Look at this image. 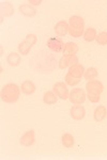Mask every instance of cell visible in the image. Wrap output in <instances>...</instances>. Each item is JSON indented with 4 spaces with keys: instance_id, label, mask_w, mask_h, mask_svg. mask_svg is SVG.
Returning a JSON list of instances; mask_svg holds the SVG:
<instances>
[{
    "instance_id": "cell-11",
    "label": "cell",
    "mask_w": 107,
    "mask_h": 160,
    "mask_svg": "<svg viewBox=\"0 0 107 160\" xmlns=\"http://www.w3.org/2000/svg\"><path fill=\"white\" fill-rule=\"evenodd\" d=\"M85 71L86 69H85V68H83V64L76 63V64H74V65L70 66L67 74H70L72 77H74V78L80 79L83 76V74H85Z\"/></svg>"
},
{
    "instance_id": "cell-22",
    "label": "cell",
    "mask_w": 107,
    "mask_h": 160,
    "mask_svg": "<svg viewBox=\"0 0 107 160\" xmlns=\"http://www.w3.org/2000/svg\"><path fill=\"white\" fill-rule=\"evenodd\" d=\"M83 77H85L86 80L90 81V80H94L96 77H98V71L94 68H89L85 71V74H83Z\"/></svg>"
},
{
    "instance_id": "cell-7",
    "label": "cell",
    "mask_w": 107,
    "mask_h": 160,
    "mask_svg": "<svg viewBox=\"0 0 107 160\" xmlns=\"http://www.w3.org/2000/svg\"><path fill=\"white\" fill-rule=\"evenodd\" d=\"M78 63V57L76 55H63L59 60V68L64 69L67 68Z\"/></svg>"
},
{
    "instance_id": "cell-10",
    "label": "cell",
    "mask_w": 107,
    "mask_h": 160,
    "mask_svg": "<svg viewBox=\"0 0 107 160\" xmlns=\"http://www.w3.org/2000/svg\"><path fill=\"white\" fill-rule=\"evenodd\" d=\"M71 118L75 121H82L86 115V109L82 105H75L73 106L70 110Z\"/></svg>"
},
{
    "instance_id": "cell-17",
    "label": "cell",
    "mask_w": 107,
    "mask_h": 160,
    "mask_svg": "<svg viewBox=\"0 0 107 160\" xmlns=\"http://www.w3.org/2000/svg\"><path fill=\"white\" fill-rule=\"evenodd\" d=\"M58 96L55 94V92L51 91H46L43 95V102L46 105H55L57 102Z\"/></svg>"
},
{
    "instance_id": "cell-19",
    "label": "cell",
    "mask_w": 107,
    "mask_h": 160,
    "mask_svg": "<svg viewBox=\"0 0 107 160\" xmlns=\"http://www.w3.org/2000/svg\"><path fill=\"white\" fill-rule=\"evenodd\" d=\"M14 14V8L10 2H2L1 3V15L6 17H10Z\"/></svg>"
},
{
    "instance_id": "cell-18",
    "label": "cell",
    "mask_w": 107,
    "mask_h": 160,
    "mask_svg": "<svg viewBox=\"0 0 107 160\" xmlns=\"http://www.w3.org/2000/svg\"><path fill=\"white\" fill-rule=\"evenodd\" d=\"M20 60H22V59H20V56L16 52H11L7 58L8 64H9L10 66H12V68H16V66L19 65Z\"/></svg>"
},
{
    "instance_id": "cell-16",
    "label": "cell",
    "mask_w": 107,
    "mask_h": 160,
    "mask_svg": "<svg viewBox=\"0 0 107 160\" xmlns=\"http://www.w3.org/2000/svg\"><path fill=\"white\" fill-rule=\"evenodd\" d=\"M61 142H62V145H63L66 148H71L75 144V139L71 133L66 132L61 137Z\"/></svg>"
},
{
    "instance_id": "cell-9",
    "label": "cell",
    "mask_w": 107,
    "mask_h": 160,
    "mask_svg": "<svg viewBox=\"0 0 107 160\" xmlns=\"http://www.w3.org/2000/svg\"><path fill=\"white\" fill-rule=\"evenodd\" d=\"M20 144L25 148H29V146L33 145L35 142V130L30 129V130H27L24 135L22 136L20 138Z\"/></svg>"
},
{
    "instance_id": "cell-12",
    "label": "cell",
    "mask_w": 107,
    "mask_h": 160,
    "mask_svg": "<svg viewBox=\"0 0 107 160\" xmlns=\"http://www.w3.org/2000/svg\"><path fill=\"white\" fill-rule=\"evenodd\" d=\"M69 32V22H67L66 20H60L55 26V33L58 37L63 38L66 37Z\"/></svg>"
},
{
    "instance_id": "cell-2",
    "label": "cell",
    "mask_w": 107,
    "mask_h": 160,
    "mask_svg": "<svg viewBox=\"0 0 107 160\" xmlns=\"http://www.w3.org/2000/svg\"><path fill=\"white\" fill-rule=\"evenodd\" d=\"M20 96V88L15 83H7L1 89V99L7 104H14Z\"/></svg>"
},
{
    "instance_id": "cell-15",
    "label": "cell",
    "mask_w": 107,
    "mask_h": 160,
    "mask_svg": "<svg viewBox=\"0 0 107 160\" xmlns=\"http://www.w3.org/2000/svg\"><path fill=\"white\" fill-rule=\"evenodd\" d=\"M18 9H19V12L22 13L23 15H25V16L32 17L36 15V10L32 6H30V4H27V3L20 4Z\"/></svg>"
},
{
    "instance_id": "cell-8",
    "label": "cell",
    "mask_w": 107,
    "mask_h": 160,
    "mask_svg": "<svg viewBox=\"0 0 107 160\" xmlns=\"http://www.w3.org/2000/svg\"><path fill=\"white\" fill-rule=\"evenodd\" d=\"M54 92L60 99L66 100L69 98L70 92L67 90V87L64 82H57L54 84Z\"/></svg>"
},
{
    "instance_id": "cell-14",
    "label": "cell",
    "mask_w": 107,
    "mask_h": 160,
    "mask_svg": "<svg viewBox=\"0 0 107 160\" xmlns=\"http://www.w3.org/2000/svg\"><path fill=\"white\" fill-rule=\"evenodd\" d=\"M35 84L33 83L31 80H25L22 83V87H20V90L24 93L25 95H31L35 92Z\"/></svg>"
},
{
    "instance_id": "cell-5",
    "label": "cell",
    "mask_w": 107,
    "mask_h": 160,
    "mask_svg": "<svg viewBox=\"0 0 107 160\" xmlns=\"http://www.w3.org/2000/svg\"><path fill=\"white\" fill-rule=\"evenodd\" d=\"M86 98H87V94H86L85 90L80 89V88L73 89L70 92L69 99L73 105H82L85 102Z\"/></svg>"
},
{
    "instance_id": "cell-25",
    "label": "cell",
    "mask_w": 107,
    "mask_h": 160,
    "mask_svg": "<svg viewBox=\"0 0 107 160\" xmlns=\"http://www.w3.org/2000/svg\"><path fill=\"white\" fill-rule=\"evenodd\" d=\"M28 3H30V6H40L42 3V0H29Z\"/></svg>"
},
{
    "instance_id": "cell-4",
    "label": "cell",
    "mask_w": 107,
    "mask_h": 160,
    "mask_svg": "<svg viewBox=\"0 0 107 160\" xmlns=\"http://www.w3.org/2000/svg\"><path fill=\"white\" fill-rule=\"evenodd\" d=\"M38 42V38L35 34H28L26 37L24 42H22L18 45V51L22 56H27L30 52L31 48L33 47V45Z\"/></svg>"
},
{
    "instance_id": "cell-20",
    "label": "cell",
    "mask_w": 107,
    "mask_h": 160,
    "mask_svg": "<svg viewBox=\"0 0 107 160\" xmlns=\"http://www.w3.org/2000/svg\"><path fill=\"white\" fill-rule=\"evenodd\" d=\"M78 51V46L76 43L73 42H67L66 43L63 49V55H76V52Z\"/></svg>"
},
{
    "instance_id": "cell-6",
    "label": "cell",
    "mask_w": 107,
    "mask_h": 160,
    "mask_svg": "<svg viewBox=\"0 0 107 160\" xmlns=\"http://www.w3.org/2000/svg\"><path fill=\"white\" fill-rule=\"evenodd\" d=\"M46 45H47V47L51 50H53L54 52H63L66 44L63 43V41L60 38H49L47 40Z\"/></svg>"
},
{
    "instance_id": "cell-3",
    "label": "cell",
    "mask_w": 107,
    "mask_h": 160,
    "mask_svg": "<svg viewBox=\"0 0 107 160\" xmlns=\"http://www.w3.org/2000/svg\"><path fill=\"white\" fill-rule=\"evenodd\" d=\"M85 32V20L82 16L73 15L69 19V33L72 38H82Z\"/></svg>"
},
{
    "instance_id": "cell-21",
    "label": "cell",
    "mask_w": 107,
    "mask_h": 160,
    "mask_svg": "<svg viewBox=\"0 0 107 160\" xmlns=\"http://www.w3.org/2000/svg\"><path fill=\"white\" fill-rule=\"evenodd\" d=\"M96 30L94 28H88V29L85 30V32H83V40L86 41V42H93V41L96 38Z\"/></svg>"
},
{
    "instance_id": "cell-24",
    "label": "cell",
    "mask_w": 107,
    "mask_h": 160,
    "mask_svg": "<svg viewBox=\"0 0 107 160\" xmlns=\"http://www.w3.org/2000/svg\"><path fill=\"white\" fill-rule=\"evenodd\" d=\"M64 81H66V83L67 86L70 87H74L78 84L80 82V79H77V78H74V77H72L70 74H67L66 75V78H64Z\"/></svg>"
},
{
    "instance_id": "cell-23",
    "label": "cell",
    "mask_w": 107,
    "mask_h": 160,
    "mask_svg": "<svg viewBox=\"0 0 107 160\" xmlns=\"http://www.w3.org/2000/svg\"><path fill=\"white\" fill-rule=\"evenodd\" d=\"M96 43L100 46H105L107 45V32H101L99 33V35H96L95 38Z\"/></svg>"
},
{
    "instance_id": "cell-13",
    "label": "cell",
    "mask_w": 107,
    "mask_h": 160,
    "mask_svg": "<svg viewBox=\"0 0 107 160\" xmlns=\"http://www.w3.org/2000/svg\"><path fill=\"white\" fill-rule=\"evenodd\" d=\"M106 115H107V110L105 106H98L95 108L94 112H93V118H94L95 122H102V121H104Z\"/></svg>"
},
{
    "instance_id": "cell-1",
    "label": "cell",
    "mask_w": 107,
    "mask_h": 160,
    "mask_svg": "<svg viewBox=\"0 0 107 160\" xmlns=\"http://www.w3.org/2000/svg\"><path fill=\"white\" fill-rule=\"evenodd\" d=\"M87 98L92 104H98L101 99V93L104 91V86L100 80H90L86 83Z\"/></svg>"
}]
</instances>
